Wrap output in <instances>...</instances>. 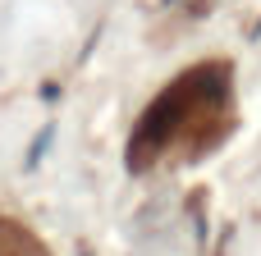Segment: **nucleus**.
I'll use <instances>...</instances> for the list:
<instances>
[{"label": "nucleus", "mask_w": 261, "mask_h": 256, "mask_svg": "<svg viewBox=\"0 0 261 256\" xmlns=\"http://www.w3.org/2000/svg\"><path fill=\"white\" fill-rule=\"evenodd\" d=\"M0 256H46V247H41L28 229L0 220Z\"/></svg>", "instance_id": "f03ea898"}, {"label": "nucleus", "mask_w": 261, "mask_h": 256, "mask_svg": "<svg viewBox=\"0 0 261 256\" xmlns=\"http://www.w3.org/2000/svg\"><path fill=\"white\" fill-rule=\"evenodd\" d=\"M234 124V92H229V64H197L179 73L138 119L133 133V165H193L206 151H216L229 137Z\"/></svg>", "instance_id": "f257e3e1"}]
</instances>
